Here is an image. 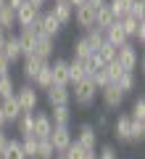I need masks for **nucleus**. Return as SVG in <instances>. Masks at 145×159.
<instances>
[{"instance_id":"nucleus-1","label":"nucleus","mask_w":145,"mask_h":159,"mask_svg":"<svg viewBox=\"0 0 145 159\" xmlns=\"http://www.w3.org/2000/svg\"><path fill=\"white\" fill-rule=\"evenodd\" d=\"M69 93H71V103H77L79 109H90L98 98V88L92 85V80L84 77L79 80L77 85H69Z\"/></svg>"},{"instance_id":"nucleus-2","label":"nucleus","mask_w":145,"mask_h":159,"mask_svg":"<svg viewBox=\"0 0 145 159\" xmlns=\"http://www.w3.org/2000/svg\"><path fill=\"white\" fill-rule=\"evenodd\" d=\"M34 29H37L40 34H45V37L56 40V37H58V32H61V24H58V19L53 16L50 11H40L37 21H34Z\"/></svg>"},{"instance_id":"nucleus-3","label":"nucleus","mask_w":145,"mask_h":159,"mask_svg":"<svg viewBox=\"0 0 145 159\" xmlns=\"http://www.w3.org/2000/svg\"><path fill=\"white\" fill-rule=\"evenodd\" d=\"M16 101L19 106H21V111H37V103H40V93L32 88V82H27V85L16 88Z\"/></svg>"},{"instance_id":"nucleus-4","label":"nucleus","mask_w":145,"mask_h":159,"mask_svg":"<svg viewBox=\"0 0 145 159\" xmlns=\"http://www.w3.org/2000/svg\"><path fill=\"white\" fill-rule=\"evenodd\" d=\"M98 138H100V135H98V130H95L92 125L84 122V125L77 127V138H74V141H77L87 154H95V151H98Z\"/></svg>"},{"instance_id":"nucleus-5","label":"nucleus","mask_w":145,"mask_h":159,"mask_svg":"<svg viewBox=\"0 0 145 159\" xmlns=\"http://www.w3.org/2000/svg\"><path fill=\"white\" fill-rule=\"evenodd\" d=\"M116 64L122 66V72H134V69H137V64H140V53H137V48H134L132 43L122 45V48L116 51Z\"/></svg>"},{"instance_id":"nucleus-6","label":"nucleus","mask_w":145,"mask_h":159,"mask_svg":"<svg viewBox=\"0 0 145 159\" xmlns=\"http://www.w3.org/2000/svg\"><path fill=\"white\" fill-rule=\"evenodd\" d=\"M53 133V119L48 111H32V135L34 138H48Z\"/></svg>"},{"instance_id":"nucleus-7","label":"nucleus","mask_w":145,"mask_h":159,"mask_svg":"<svg viewBox=\"0 0 145 159\" xmlns=\"http://www.w3.org/2000/svg\"><path fill=\"white\" fill-rule=\"evenodd\" d=\"M45 98H48L50 109H53V106H69V103H71L69 85H50L48 90H45Z\"/></svg>"},{"instance_id":"nucleus-8","label":"nucleus","mask_w":145,"mask_h":159,"mask_svg":"<svg viewBox=\"0 0 145 159\" xmlns=\"http://www.w3.org/2000/svg\"><path fill=\"white\" fill-rule=\"evenodd\" d=\"M48 141L53 143L56 154H63V151H66V146L74 141V133L69 130V125H66V127H53V133L48 135Z\"/></svg>"},{"instance_id":"nucleus-9","label":"nucleus","mask_w":145,"mask_h":159,"mask_svg":"<svg viewBox=\"0 0 145 159\" xmlns=\"http://www.w3.org/2000/svg\"><path fill=\"white\" fill-rule=\"evenodd\" d=\"M16 37H19V45H21V58L34 56V45H37V29H34V27H27V29H21Z\"/></svg>"},{"instance_id":"nucleus-10","label":"nucleus","mask_w":145,"mask_h":159,"mask_svg":"<svg viewBox=\"0 0 145 159\" xmlns=\"http://www.w3.org/2000/svg\"><path fill=\"white\" fill-rule=\"evenodd\" d=\"M40 11H34L32 6H29L27 0H24L21 6L16 8V27L19 29H27V27H34V21H37Z\"/></svg>"},{"instance_id":"nucleus-11","label":"nucleus","mask_w":145,"mask_h":159,"mask_svg":"<svg viewBox=\"0 0 145 159\" xmlns=\"http://www.w3.org/2000/svg\"><path fill=\"white\" fill-rule=\"evenodd\" d=\"M53 53H56V40L45 37V34L37 32V45H34V58H40V61H50Z\"/></svg>"},{"instance_id":"nucleus-12","label":"nucleus","mask_w":145,"mask_h":159,"mask_svg":"<svg viewBox=\"0 0 145 159\" xmlns=\"http://www.w3.org/2000/svg\"><path fill=\"white\" fill-rule=\"evenodd\" d=\"M74 21H77V27H82L84 32L92 29L95 27V8H90L87 3H84V6H77L74 8Z\"/></svg>"},{"instance_id":"nucleus-13","label":"nucleus","mask_w":145,"mask_h":159,"mask_svg":"<svg viewBox=\"0 0 145 159\" xmlns=\"http://www.w3.org/2000/svg\"><path fill=\"white\" fill-rule=\"evenodd\" d=\"M50 13L58 19V24H61V27H66V24H71V21H74V8L69 6L66 0H53Z\"/></svg>"},{"instance_id":"nucleus-14","label":"nucleus","mask_w":145,"mask_h":159,"mask_svg":"<svg viewBox=\"0 0 145 159\" xmlns=\"http://www.w3.org/2000/svg\"><path fill=\"white\" fill-rule=\"evenodd\" d=\"M100 96H103V103H106V109H119V106L124 103V98H127V96H124V93L119 90L116 85H113V82L103 88V90H100Z\"/></svg>"},{"instance_id":"nucleus-15","label":"nucleus","mask_w":145,"mask_h":159,"mask_svg":"<svg viewBox=\"0 0 145 159\" xmlns=\"http://www.w3.org/2000/svg\"><path fill=\"white\" fill-rule=\"evenodd\" d=\"M50 74H53V85H69V61L66 58L50 61Z\"/></svg>"},{"instance_id":"nucleus-16","label":"nucleus","mask_w":145,"mask_h":159,"mask_svg":"<svg viewBox=\"0 0 145 159\" xmlns=\"http://www.w3.org/2000/svg\"><path fill=\"white\" fill-rule=\"evenodd\" d=\"M111 133L119 143H129V114H119L111 125Z\"/></svg>"},{"instance_id":"nucleus-17","label":"nucleus","mask_w":145,"mask_h":159,"mask_svg":"<svg viewBox=\"0 0 145 159\" xmlns=\"http://www.w3.org/2000/svg\"><path fill=\"white\" fill-rule=\"evenodd\" d=\"M0 56L6 58L8 64H13V61L21 58V45H19L16 34H8V37H6V45H3V51H0Z\"/></svg>"},{"instance_id":"nucleus-18","label":"nucleus","mask_w":145,"mask_h":159,"mask_svg":"<svg viewBox=\"0 0 145 159\" xmlns=\"http://www.w3.org/2000/svg\"><path fill=\"white\" fill-rule=\"evenodd\" d=\"M0 111H3V117H6V122H16V119L24 114L21 106H19V101H16V96L6 98V101H0Z\"/></svg>"},{"instance_id":"nucleus-19","label":"nucleus","mask_w":145,"mask_h":159,"mask_svg":"<svg viewBox=\"0 0 145 159\" xmlns=\"http://www.w3.org/2000/svg\"><path fill=\"white\" fill-rule=\"evenodd\" d=\"M106 43H111L113 48H122V45H127L129 40H127V34H124V29H122V24L119 21H113L111 27L106 29Z\"/></svg>"},{"instance_id":"nucleus-20","label":"nucleus","mask_w":145,"mask_h":159,"mask_svg":"<svg viewBox=\"0 0 145 159\" xmlns=\"http://www.w3.org/2000/svg\"><path fill=\"white\" fill-rule=\"evenodd\" d=\"M48 114L53 119V127H66L71 122V106H53Z\"/></svg>"},{"instance_id":"nucleus-21","label":"nucleus","mask_w":145,"mask_h":159,"mask_svg":"<svg viewBox=\"0 0 145 159\" xmlns=\"http://www.w3.org/2000/svg\"><path fill=\"white\" fill-rule=\"evenodd\" d=\"M113 21H116V19H113V13H111V8H108V3H106L103 8H98V11H95V29L106 32Z\"/></svg>"},{"instance_id":"nucleus-22","label":"nucleus","mask_w":145,"mask_h":159,"mask_svg":"<svg viewBox=\"0 0 145 159\" xmlns=\"http://www.w3.org/2000/svg\"><path fill=\"white\" fill-rule=\"evenodd\" d=\"M45 64H48V61H40V58H34V56L24 58V64H21V72H24V77H27L29 82H32V80L40 74V69H42Z\"/></svg>"},{"instance_id":"nucleus-23","label":"nucleus","mask_w":145,"mask_h":159,"mask_svg":"<svg viewBox=\"0 0 145 159\" xmlns=\"http://www.w3.org/2000/svg\"><path fill=\"white\" fill-rule=\"evenodd\" d=\"M32 82H34V85H32L34 90H48V88L53 85V74H50V61L45 64L42 69H40V74H37V77L32 80Z\"/></svg>"},{"instance_id":"nucleus-24","label":"nucleus","mask_w":145,"mask_h":159,"mask_svg":"<svg viewBox=\"0 0 145 159\" xmlns=\"http://www.w3.org/2000/svg\"><path fill=\"white\" fill-rule=\"evenodd\" d=\"M116 51L119 48H113L111 43H103L98 51H95V58L100 61V66H106V64H111V61H116Z\"/></svg>"},{"instance_id":"nucleus-25","label":"nucleus","mask_w":145,"mask_h":159,"mask_svg":"<svg viewBox=\"0 0 145 159\" xmlns=\"http://www.w3.org/2000/svg\"><path fill=\"white\" fill-rule=\"evenodd\" d=\"M113 85H116L119 90L124 93V96H129V93H132L134 88H137V77H134V72H124L122 77H119L116 82H113Z\"/></svg>"},{"instance_id":"nucleus-26","label":"nucleus","mask_w":145,"mask_h":159,"mask_svg":"<svg viewBox=\"0 0 145 159\" xmlns=\"http://www.w3.org/2000/svg\"><path fill=\"white\" fill-rule=\"evenodd\" d=\"M87 74H84V66H82V61L79 58H71L69 61V85H77L79 80H84Z\"/></svg>"},{"instance_id":"nucleus-27","label":"nucleus","mask_w":145,"mask_h":159,"mask_svg":"<svg viewBox=\"0 0 145 159\" xmlns=\"http://www.w3.org/2000/svg\"><path fill=\"white\" fill-rule=\"evenodd\" d=\"M13 27H16V13H13L8 6H3V8H0V29L8 34Z\"/></svg>"},{"instance_id":"nucleus-28","label":"nucleus","mask_w":145,"mask_h":159,"mask_svg":"<svg viewBox=\"0 0 145 159\" xmlns=\"http://www.w3.org/2000/svg\"><path fill=\"white\" fill-rule=\"evenodd\" d=\"M129 6H132V0H108V8H111V13H113L116 21L129 13Z\"/></svg>"},{"instance_id":"nucleus-29","label":"nucleus","mask_w":145,"mask_h":159,"mask_svg":"<svg viewBox=\"0 0 145 159\" xmlns=\"http://www.w3.org/2000/svg\"><path fill=\"white\" fill-rule=\"evenodd\" d=\"M0 159H27L24 151H21V141H19V138H11V141H8V148L3 151Z\"/></svg>"},{"instance_id":"nucleus-30","label":"nucleus","mask_w":145,"mask_h":159,"mask_svg":"<svg viewBox=\"0 0 145 159\" xmlns=\"http://www.w3.org/2000/svg\"><path fill=\"white\" fill-rule=\"evenodd\" d=\"M16 130H19V135H21V138L32 135V111H24L21 117L16 119Z\"/></svg>"},{"instance_id":"nucleus-31","label":"nucleus","mask_w":145,"mask_h":159,"mask_svg":"<svg viewBox=\"0 0 145 159\" xmlns=\"http://www.w3.org/2000/svg\"><path fill=\"white\" fill-rule=\"evenodd\" d=\"M84 37H87V43H90V48H92V53L98 51V48L103 45V43H106V32H100V29H87V32H84Z\"/></svg>"},{"instance_id":"nucleus-32","label":"nucleus","mask_w":145,"mask_h":159,"mask_svg":"<svg viewBox=\"0 0 145 159\" xmlns=\"http://www.w3.org/2000/svg\"><path fill=\"white\" fill-rule=\"evenodd\" d=\"M87 56H92V48H90V43H87V37H77L74 40V58H87Z\"/></svg>"},{"instance_id":"nucleus-33","label":"nucleus","mask_w":145,"mask_h":159,"mask_svg":"<svg viewBox=\"0 0 145 159\" xmlns=\"http://www.w3.org/2000/svg\"><path fill=\"white\" fill-rule=\"evenodd\" d=\"M143 138H145V122L129 119V143H143Z\"/></svg>"},{"instance_id":"nucleus-34","label":"nucleus","mask_w":145,"mask_h":159,"mask_svg":"<svg viewBox=\"0 0 145 159\" xmlns=\"http://www.w3.org/2000/svg\"><path fill=\"white\" fill-rule=\"evenodd\" d=\"M53 157H56L53 143L48 141V138H42V141L37 138V157H34V159H53Z\"/></svg>"},{"instance_id":"nucleus-35","label":"nucleus","mask_w":145,"mask_h":159,"mask_svg":"<svg viewBox=\"0 0 145 159\" xmlns=\"http://www.w3.org/2000/svg\"><path fill=\"white\" fill-rule=\"evenodd\" d=\"M119 24H122V29H124V34H127V40H134L137 29L143 27V24H140V21H134L132 16H124V19H119Z\"/></svg>"},{"instance_id":"nucleus-36","label":"nucleus","mask_w":145,"mask_h":159,"mask_svg":"<svg viewBox=\"0 0 145 159\" xmlns=\"http://www.w3.org/2000/svg\"><path fill=\"white\" fill-rule=\"evenodd\" d=\"M16 93V85H13V77L6 74V77H0V101H6Z\"/></svg>"},{"instance_id":"nucleus-37","label":"nucleus","mask_w":145,"mask_h":159,"mask_svg":"<svg viewBox=\"0 0 145 159\" xmlns=\"http://www.w3.org/2000/svg\"><path fill=\"white\" fill-rule=\"evenodd\" d=\"M19 141H21V151H24V157H27V159H34V157H37V138H34V135L19 138Z\"/></svg>"},{"instance_id":"nucleus-38","label":"nucleus","mask_w":145,"mask_h":159,"mask_svg":"<svg viewBox=\"0 0 145 159\" xmlns=\"http://www.w3.org/2000/svg\"><path fill=\"white\" fill-rule=\"evenodd\" d=\"M129 119H134V122H145V98H134L132 103V111H129Z\"/></svg>"},{"instance_id":"nucleus-39","label":"nucleus","mask_w":145,"mask_h":159,"mask_svg":"<svg viewBox=\"0 0 145 159\" xmlns=\"http://www.w3.org/2000/svg\"><path fill=\"white\" fill-rule=\"evenodd\" d=\"M127 16H132L134 21L143 24V19H145V0H132V6H129V13H127Z\"/></svg>"},{"instance_id":"nucleus-40","label":"nucleus","mask_w":145,"mask_h":159,"mask_svg":"<svg viewBox=\"0 0 145 159\" xmlns=\"http://www.w3.org/2000/svg\"><path fill=\"white\" fill-rule=\"evenodd\" d=\"M90 80H92V85L98 88V90H103L106 85H111V80H108V72H106V66H100V69H98V72H95Z\"/></svg>"},{"instance_id":"nucleus-41","label":"nucleus","mask_w":145,"mask_h":159,"mask_svg":"<svg viewBox=\"0 0 145 159\" xmlns=\"http://www.w3.org/2000/svg\"><path fill=\"white\" fill-rule=\"evenodd\" d=\"M84 154H87V151H84L77 141H71L66 146V151H63V159H84Z\"/></svg>"},{"instance_id":"nucleus-42","label":"nucleus","mask_w":145,"mask_h":159,"mask_svg":"<svg viewBox=\"0 0 145 159\" xmlns=\"http://www.w3.org/2000/svg\"><path fill=\"white\" fill-rule=\"evenodd\" d=\"M106 72H108V80H111V82H116V80L119 77H122V66H119V64L116 61H111V64H106Z\"/></svg>"},{"instance_id":"nucleus-43","label":"nucleus","mask_w":145,"mask_h":159,"mask_svg":"<svg viewBox=\"0 0 145 159\" xmlns=\"http://www.w3.org/2000/svg\"><path fill=\"white\" fill-rule=\"evenodd\" d=\"M98 159H119V154H116V148L113 146H100V151L95 154Z\"/></svg>"},{"instance_id":"nucleus-44","label":"nucleus","mask_w":145,"mask_h":159,"mask_svg":"<svg viewBox=\"0 0 145 159\" xmlns=\"http://www.w3.org/2000/svg\"><path fill=\"white\" fill-rule=\"evenodd\" d=\"M95 130H98V135H100V133H106L108 130V117H106V114H98V119H95Z\"/></svg>"},{"instance_id":"nucleus-45","label":"nucleus","mask_w":145,"mask_h":159,"mask_svg":"<svg viewBox=\"0 0 145 159\" xmlns=\"http://www.w3.org/2000/svg\"><path fill=\"white\" fill-rule=\"evenodd\" d=\"M8 72H11V64H8V61H6L3 56H0V77H6Z\"/></svg>"},{"instance_id":"nucleus-46","label":"nucleus","mask_w":145,"mask_h":159,"mask_svg":"<svg viewBox=\"0 0 145 159\" xmlns=\"http://www.w3.org/2000/svg\"><path fill=\"white\" fill-rule=\"evenodd\" d=\"M8 141H11V138H8V135H6V130H3V133H0V157H3V151L8 148Z\"/></svg>"},{"instance_id":"nucleus-47","label":"nucleus","mask_w":145,"mask_h":159,"mask_svg":"<svg viewBox=\"0 0 145 159\" xmlns=\"http://www.w3.org/2000/svg\"><path fill=\"white\" fill-rule=\"evenodd\" d=\"M106 3H108V0H87V6H90V8H95V11H98V8H103Z\"/></svg>"},{"instance_id":"nucleus-48","label":"nucleus","mask_w":145,"mask_h":159,"mask_svg":"<svg viewBox=\"0 0 145 159\" xmlns=\"http://www.w3.org/2000/svg\"><path fill=\"white\" fill-rule=\"evenodd\" d=\"M134 40H137L140 45H143V43H145V24H143V27L137 29V34H134Z\"/></svg>"},{"instance_id":"nucleus-49","label":"nucleus","mask_w":145,"mask_h":159,"mask_svg":"<svg viewBox=\"0 0 145 159\" xmlns=\"http://www.w3.org/2000/svg\"><path fill=\"white\" fill-rule=\"evenodd\" d=\"M27 3L34 8V11H42V6H45V0H27Z\"/></svg>"},{"instance_id":"nucleus-50","label":"nucleus","mask_w":145,"mask_h":159,"mask_svg":"<svg viewBox=\"0 0 145 159\" xmlns=\"http://www.w3.org/2000/svg\"><path fill=\"white\" fill-rule=\"evenodd\" d=\"M21 3H24V0H6V6H8V8H11V11H13V13H16V8H19V6H21Z\"/></svg>"},{"instance_id":"nucleus-51","label":"nucleus","mask_w":145,"mask_h":159,"mask_svg":"<svg viewBox=\"0 0 145 159\" xmlns=\"http://www.w3.org/2000/svg\"><path fill=\"white\" fill-rule=\"evenodd\" d=\"M66 3H69V6H71V8H77V6H84L87 0H66Z\"/></svg>"},{"instance_id":"nucleus-52","label":"nucleus","mask_w":145,"mask_h":159,"mask_svg":"<svg viewBox=\"0 0 145 159\" xmlns=\"http://www.w3.org/2000/svg\"><path fill=\"white\" fill-rule=\"evenodd\" d=\"M6 37H8V34L3 32V29H0V51H3V45H6Z\"/></svg>"},{"instance_id":"nucleus-53","label":"nucleus","mask_w":145,"mask_h":159,"mask_svg":"<svg viewBox=\"0 0 145 159\" xmlns=\"http://www.w3.org/2000/svg\"><path fill=\"white\" fill-rule=\"evenodd\" d=\"M6 125H8V122H6V117H3V111H0V133L6 130Z\"/></svg>"},{"instance_id":"nucleus-54","label":"nucleus","mask_w":145,"mask_h":159,"mask_svg":"<svg viewBox=\"0 0 145 159\" xmlns=\"http://www.w3.org/2000/svg\"><path fill=\"white\" fill-rule=\"evenodd\" d=\"M84 159H98V157H95V154H84Z\"/></svg>"},{"instance_id":"nucleus-55","label":"nucleus","mask_w":145,"mask_h":159,"mask_svg":"<svg viewBox=\"0 0 145 159\" xmlns=\"http://www.w3.org/2000/svg\"><path fill=\"white\" fill-rule=\"evenodd\" d=\"M53 159H63V154H56V157H53Z\"/></svg>"},{"instance_id":"nucleus-56","label":"nucleus","mask_w":145,"mask_h":159,"mask_svg":"<svg viewBox=\"0 0 145 159\" xmlns=\"http://www.w3.org/2000/svg\"><path fill=\"white\" fill-rule=\"evenodd\" d=\"M3 6H6V0H0V8H3Z\"/></svg>"}]
</instances>
